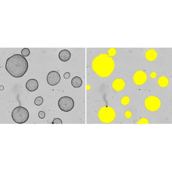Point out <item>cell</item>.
I'll return each instance as SVG.
<instances>
[{
    "label": "cell",
    "mask_w": 172,
    "mask_h": 172,
    "mask_svg": "<svg viewBox=\"0 0 172 172\" xmlns=\"http://www.w3.org/2000/svg\"><path fill=\"white\" fill-rule=\"evenodd\" d=\"M139 121L140 122H138V123H141V124H148L149 123L148 120L147 119H145V118L142 119Z\"/></svg>",
    "instance_id": "cell-21"
},
{
    "label": "cell",
    "mask_w": 172,
    "mask_h": 172,
    "mask_svg": "<svg viewBox=\"0 0 172 172\" xmlns=\"http://www.w3.org/2000/svg\"><path fill=\"white\" fill-rule=\"evenodd\" d=\"M92 68L96 74L101 77L109 76L115 68L112 58L105 54H100L94 58Z\"/></svg>",
    "instance_id": "cell-2"
},
{
    "label": "cell",
    "mask_w": 172,
    "mask_h": 172,
    "mask_svg": "<svg viewBox=\"0 0 172 172\" xmlns=\"http://www.w3.org/2000/svg\"><path fill=\"white\" fill-rule=\"evenodd\" d=\"M83 81L81 78L78 76H75L72 78V85L73 87L75 88H80L82 85Z\"/></svg>",
    "instance_id": "cell-13"
},
{
    "label": "cell",
    "mask_w": 172,
    "mask_h": 172,
    "mask_svg": "<svg viewBox=\"0 0 172 172\" xmlns=\"http://www.w3.org/2000/svg\"><path fill=\"white\" fill-rule=\"evenodd\" d=\"M12 117L13 121L16 123L22 124L28 120L29 113L25 107L18 106L13 110Z\"/></svg>",
    "instance_id": "cell-3"
},
{
    "label": "cell",
    "mask_w": 172,
    "mask_h": 172,
    "mask_svg": "<svg viewBox=\"0 0 172 172\" xmlns=\"http://www.w3.org/2000/svg\"><path fill=\"white\" fill-rule=\"evenodd\" d=\"M38 117H39L40 119H44L45 117V113L44 112L42 111L39 112V113H38Z\"/></svg>",
    "instance_id": "cell-20"
},
{
    "label": "cell",
    "mask_w": 172,
    "mask_h": 172,
    "mask_svg": "<svg viewBox=\"0 0 172 172\" xmlns=\"http://www.w3.org/2000/svg\"><path fill=\"white\" fill-rule=\"evenodd\" d=\"M98 118L101 122L109 124L115 120L116 113L112 107L104 106L98 112Z\"/></svg>",
    "instance_id": "cell-4"
},
{
    "label": "cell",
    "mask_w": 172,
    "mask_h": 172,
    "mask_svg": "<svg viewBox=\"0 0 172 172\" xmlns=\"http://www.w3.org/2000/svg\"><path fill=\"white\" fill-rule=\"evenodd\" d=\"M71 57V53L68 50L66 49L61 50L59 54V58L62 61H68Z\"/></svg>",
    "instance_id": "cell-11"
},
{
    "label": "cell",
    "mask_w": 172,
    "mask_h": 172,
    "mask_svg": "<svg viewBox=\"0 0 172 172\" xmlns=\"http://www.w3.org/2000/svg\"><path fill=\"white\" fill-rule=\"evenodd\" d=\"M146 108L152 112L157 111L161 106V101L160 99L155 96H150L146 98L145 102Z\"/></svg>",
    "instance_id": "cell-6"
},
{
    "label": "cell",
    "mask_w": 172,
    "mask_h": 172,
    "mask_svg": "<svg viewBox=\"0 0 172 172\" xmlns=\"http://www.w3.org/2000/svg\"><path fill=\"white\" fill-rule=\"evenodd\" d=\"M112 87L115 91L120 92L123 90L125 87V82L123 79L121 78L116 79L114 81Z\"/></svg>",
    "instance_id": "cell-10"
},
{
    "label": "cell",
    "mask_w": 172,
    "mask_h": 172,
    "mask_svg": "<svg viewBox=\"0 0 172 172\" xmlns=\"http://www.w3.org/2000/svg\"><path fill=\"white\" fill-rule=\"evenodd\" d=\"M38 82L36 79H30L26 83V88L30 92L36 91L38 89Z\"/></svg>",
    "instance_id": "cell-9"
},
{
    "label": "cell",
    "mask_w": 172,
    "mask_h": 172,
    "mask_svg": "<svg viewBox=\"0 0 172 172\" xmlns=\"http://www.w3.org/2000/svg\"><path fill=\"white\" fill-rule=\"evenodd\" d=\"M70 76V74L69 72H65L64 75V77L65 79H68Z\"/></svg>",
    "instance_id": "cell-22"
},
{
    "label": "cell",
    "mask_w": 172,
    "mask_h": 172,
    "mask_svg": "<svg viewBox=\"0 0 172 172\" xmlns=\"http://www.w3.org/2000/svg\"><path fill=\"white\" fill-rule=\"evenodd\" d=\"M43 102H44V98L41 97H38L34 100V104L37 106H40L43 104Z\"/></svg>",
    "instance_id": "cell-15"
},
{
    "label": "cell",
    "mask_w": 172,
    "mask_h": 172,
    "mask_svg": "<svg viewBox=\"0 0 172 172\" xmlns=\"http://www.w3.org/2000/svg\"><path fill=\"white\" fill-rule=\"evenodd\" d=\"M61 80V76L56 71L49 72L47 76V82L49 85L52 86L57 85Z\"/></svg>",
    "instance_id": "cell-7"
},
{
    "label": "cell",
    "mask_w": 172,
    "mask_h": 172,
    "mask_svg": "<svg viewBox=\"0 0 172 172\" xmlns=\"http://www.w3.org/2000/svg\"><path fill=\"white\" fill-rule=\"evenodd\" d=\"M5 67L6 71L12 76L21 78L28 69V62L22 55L15 54L7 59Z\"/></svg>",
    "instance_id": "cell-1"
},
{
    "label": "cell",
    "mask_w": 172,
    "mask_h": 172,
    "mask_svg": "<svg viewBox=\"0 0 172 172\" xmlns=\"http://www.w3.org/2000/svg\"><path fill=\"white\" fill-rule=\"evenodd\" d=\"M158 84L160 85V87L164 88L167 87L169 84V80L168 78L166 77L161 76L158 80Z\"/></svg>",
    "instance_id": "cell-14"
},
{
    "label": "cell",
    "mask_w": 172,
    "mask_h": 172,
    "mask_svg": "<svg viewBox=\"0 0 172 172\" xmlns=\"http://www.w3.org/2000/svg\"><path fill=\"white\" fill-rule=\"evenodd\" d=\"M58 106L61 111L68 112L74 108V101L72 97H63L59 99Z\"/></svg>",
    "instance_id": "cell-5"
},
{
    "label": "cell",
    "mask_w": 172,
    "mask_h": 172,
    "mask_svg": "<svg viewBox=\"0 0 172 172\" xmlns=\"http://www.w3.org/2000/svg\"><path fill=\"white\" fill-rule=\"evenodd\" d=\"M21 54L24 57H25L29 56L30 54V51L28 48H25L23 49L21 51Z\"/></svg>",
    "instance_id": "cell-16"
},
{
    "label": "cell",
    "mask_w": 172,
    "mask_h": 172,
    "mask_svg": "<svg viewBox=\"0 0 172 172\" xmlns=\"http://www.w3.org/2000/svg\"><path fill=\"white\" fill-rule=\"evenodd\" d=\"M145 56L149 61H154L157 57V53L154 49H149L146 53Z\"/></svg>",
    "instance_id": "cell-12"
},
{
    "label": "cell",
    "mask_w": 172,
    "mask_h": 172,
    "mask_svg": "<svg viewBox=\"0 0 172 172\" xmlns=\"http://www.w3.org/2000/svg\"><path fill=\"white\" fill-rule=\"evenodd\" d=\"M135 84L138 86L143 85L147 80V75L145 72L139 70L135 72L133 76Z\"/></svg>",
    "instance_id": "cell-8"
},
{
    "label": "cell",
    "mask_w": 172,
    "mask_h": 172,
    "mask_svg": "<svg viewBox=\"0 0 172 172\" xmlns=\"http://www.w3.org/2000/svg\"><path fill=\"white\" fill-rule=\"evenodd\" d=\"M108 54L110 56H114L116 54V50L115 48H110L109 49Z\"/></svg>",
    "instance_id": "cell-18"
},
{
    "label": "cell",
    "mask_w": 172,
    "mask_h": 172,
    "mask_svg": "<svg viewBox=\"0 0 172 172\" xmlns=\"http://www.w3.org/2000/svg\"><path fill=\"white\" fill-rule=\"evenodd\" d=\"M4 90V87L3 85H1L0 86V90L1 91H3Z\"/></svg>",
    "instance_id": "cell-23"
},
{
    "label": "cell",
    "mask_w": 172,
    "mask_h": 172,
    "mask_svg": "<svg viewBox=\"0 0 172 172\" xmlns=\"http://www.w3.org/2000/svg\"><path fill=\"white\" fill-rule=\"evenodd\" d=\"M130 102V99L128 97H125L121 99V103L123 105H127Z\"/></svg>",
    "instance_id": "cell-17"
},
{
    "label": "cell",
    "mask_w": 172,
    "mask_h": 172,
    "mask_svg": "<svg viewBox=\"0 0 172 172\" xmlns=\"http://www.w3.org/2000/svg\"><path fill=\"white\" fill-rule=\"evenodd\" d=\"M52 124H63V121L61 119L59 118H56L53 121Z\"/></svg>",
    "instance_id": "cell-19"
}]
</instances>
